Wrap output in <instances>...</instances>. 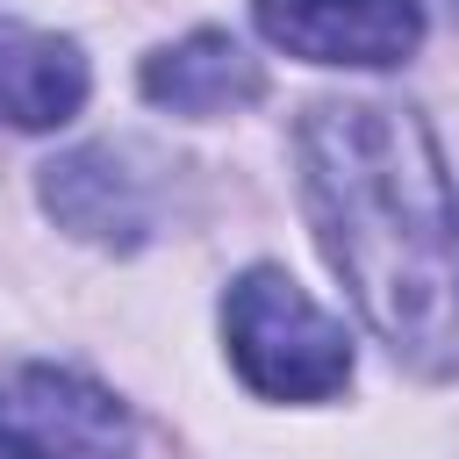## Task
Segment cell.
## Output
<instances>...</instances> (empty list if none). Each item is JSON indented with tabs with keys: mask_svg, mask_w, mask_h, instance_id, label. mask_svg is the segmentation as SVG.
Returning <instances> with one entry per match:
<instances>
[{
	"mask_svg": "<svg viewBox=\"0 0 459 459\" xmlns=\"http://www.w3.org/2000/svg\"><path fill=\"white\" fill-rule=\"evenodd\" d=\"M301 194L359 316L416 373H459V230L430 129L387 100L301 115Z\"/></svg>",
	"mask_w": 459,
	"mask_h": 459,
	"instance_id": "1",
	"label": "cell"
},
{
	"mask_svg": "<svg viewBox=\"0 0 459 459\" xmlns=\"http://www.w3.org/2000/svg\"><path fill=\"white\" fill-rule=\"evenodd\" d=\"M222 337H230V359H237L244 387L265 394V402H323V394H337L351 380L344 330L280 265H251L230 287Z\"/></svg>",
	"mask_w": 459,
	"mask_h": 459,
	"instance_id": "2",
	"label": "cell"
},
{
	"mask_svg": "<svg viewBox=\"0 0 459 459\" xmlns=\"http://www.w3.org/2000/svg\"><path fill=\"white\" fill-rule=\"evenodd\" d=\"M265 43L308 65H402L423 43L416 0H251Z\"/></svg>",
	"mask_w": 459,
	"mask_h": 459,
	"instance_id": "3",
	"label": "cell"
},
{
	"mask_svg": "<svg viewBox=\"0 0 459 459\" xmlns=\"http://www.w3.org/2000/svg\"><path fill=\"white\" fill-rule=\"evenodd\" d=\"M7 430H22L43 459H122L129 452L122 402L57 366H29L7 380Z\"/></svg>",
	"mask_w": 459,
	"mask_h": 459,
	"instance_id": "4",
	"label": "cell"
},
{
	"mask_svg": "<svg viewBox=\"0 0 459 459\" xmlns=\"http://www.w3.org/2000/svg\"><path fill=\"white\" fill-rule=\"evenodd\" d=\"M258 93H265L258 57L222 29H194L172 50L143 57V100H158L172 115H237Z\"/></svg>",
	"mask_w": 459,
	"mask_h": 459,
	"instance_id": "5",
	"label": "cell"
},
{
	"mask_svg": "<svg viewBox=\"0 0 459 459\" xmlns=\"http://www.w3.org/2000/svg\"><path fill=\"white\" fill-rule=\"evenodd\" d=\"M43 208L86 237V244H143L151 230V201L136 186V172L115 158V151H65L43 165Z\"/></svg>",
	"mask_w": 459,
	"mask_h": 459,
	"instance_id": "6",
	"label": "cell"
},
{
	"mask_svg": "<svg viewBox=\"0 0 459 459\" xmlns=\"http://www.w3.org/2000/svg\"><path fill=\"white\" fill-rule=\"evenodd\" d=\"M86 100V57L43 29H0V122L57 129Z\"/></svg>",
	"mask_w": 459,
	"mask_h": 459,
	"instance_id": "7",
	"label": "cell"
},
{
	"mask_svg": "<svg viewBox=\"0 0 459 459\" xmlns=\"http://www.w3.org/2000/svg\"><path fill=\"white\" fill-rule=\"evenodd\" d=\"M0 459H43V452H36L22 430H7V423H0Z\"/></svg>",
	"mask_w": 459,
	"mask_h": 459,
	"instance_id": "8",
	"label": "cell"
}]
</instances>
